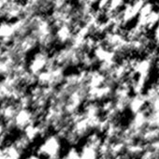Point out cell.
Wrapping results in <instances>:
<instances>
[{
    "label": "cell",
    "instance_id": "cell-2",
    "mask_svg": "<svg viewBox=\"0 0 159 159\" xmlns=\"http://www.w3.org/2000/svg\"><path fill=\"white\" fill-rule=\"evenodd\" d=\"M79 149L81 159H99L100 157L98 147L87 141H84V143Z\"/></svg>",
    "mask_w": 159,
    "mask_h": 159
},
{
    "label": "cell",
    "instance_id": "cell-3",
    "mask_svg": "<svg viewBox=\"0 0 159 159\" xmlns=\"http://www.w3.org/2000/svg\"><path fill=\"white\" fill-rule=\"evenodd\" d=\"M59 159H81L80 149L77 148V146H69L67 150L62 153Z\"/></svg>",
    "mask_w": 159,
    "mask_h": 159
},
{
    "label": "cell",
    "instance_id": "cell-1",
    "mask_svg": "<svg viewBox=\"0 0 159 159\" xmlns=\"http://www.w3.org/2000/svg\"><path fill=\"white\" fill-rule=\"evenodd\" d=\"M63 151V139L57 133H49L37 146L35 152L42 159H59Z\"/></svg>",
    "mask_w": 159,
    "mask_h": 159
}]
</instances>
